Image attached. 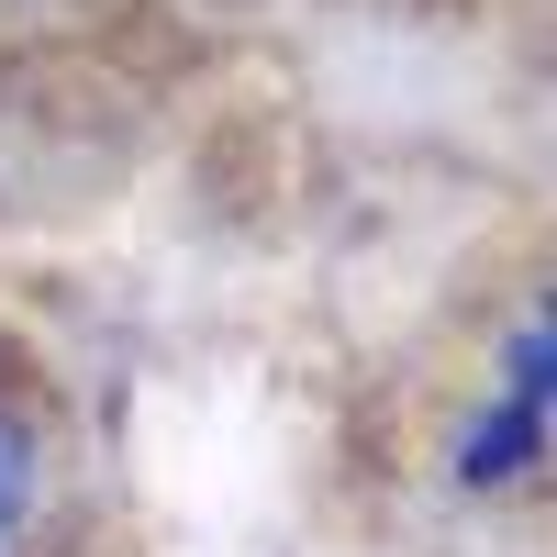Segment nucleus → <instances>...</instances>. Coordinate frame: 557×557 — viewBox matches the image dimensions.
<instances>
[{
    "label": "nucleus",
    "instance_id": "1",
    "mask_svg": "<svg viewBox=\"0 0 557 557\" xmlns=\"http://www.w3.org/2000/svg\"><path fill=\"white\" fill-rule=\"evenodd\" d=\"M546 446V312L513 323V346H502V401L480 412L469 435H457V491H502L524 480Z\"/></svg>",
    "mask_w": 557,
    "mask_h": 557
},
{
    "label": "nucleus",
    "instance_id": "2",
    "mask_svg": "<svg viewBox=\"0 0 557 557\" xmlns=\"http://www.w3.org/2000/svg\"><path fill=\"white\" fill-rule=\"evenodd\" d=\"M34 502H45V446H34L23 412H0V546L34 524Z\"/></svg>",
    "mask_w": 557,
    "mask_h": 557
}]
</instances>
